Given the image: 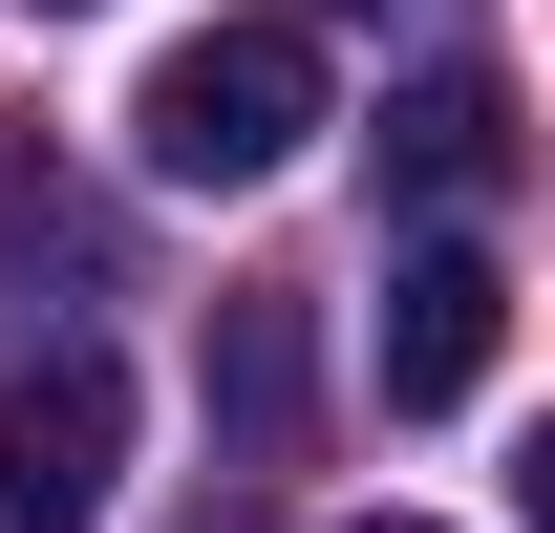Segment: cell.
Returning <instances> with one entry per match:
<instances>
[{
  "label": "cell",
  "instance_id": "obj_7",
  "mask_svg": "<svg viewBox=\"0 0 555 533\" xmlns=\"http://www.w3.org/2000/svg\"><path fill=\"white\" fill-rule=\"evenodd\" d=\"M43 22H86V0H43Z\"/></svg>",
  "mask_w": 555,
  "mask_h": 533
},
{
  "label": "cell",
  "instance_id": "obj_5",
  "mask_svg": "<svg viewBox=\"0 0 555 533\" xmlns=\"http://www.w3.org/2000/svg\"><path fill=\"white\" fill-rule=\"evenodd\" d=\"M214 427H235V469H299V427H321V321L299 299H214Z\"/></svg>",
  "mask_w": 555,
  "mask_h": 533
},
{
  "label": "cell",
  "instance_id": "obj_4",
  "mask_svg": "<svg viewBox=\"0 0 555 533\" xmlns=\"http://www.w3.org/2000/svg\"><path fill=\"white\" fill-rule=\"evenodd\" d=\"M385 193H406V213H491V193H513V86H491V65H427L406 107H385Z\"/></svg>",
  "mask_w": 555,
  "mask_h": 533
},
{
  "label": "cell",
  "instance_id": "obj_2",
  "mask_svg": "<svg viewBox=\"0 0 555 533\" xmlns=\"http://www.w3.org/2000/svg\"><path fill=\"white\" fill-rule=\"evenodd\" d=\"M107 469H129V363L43 341L0 385V533H107Z\"/></svg>",
  "mask_w": 555,
  "mask_h": 533
},
{
  "label": "cell",
  "instance_id": "obj_6",
  "mask_svg": "<svg viewBox=\"0 0 555 533\" xmlns=\"http://www.w3.org/2000/svg\"><path fill=\"white\" fill-rule=\"evenodd\" d=\"M363 533H427V512H363Z\"/></svg>",
  "mask_w": 555,
  "mask_h": 533
},
{
  "label": "cell",
  "instance_id": "obj_1",
  "mask_svg": "<svg viewBox=\"0 0 555 533\" xmlns=\"http://www.w3.org/2000/svg\"><path fill=\"white\" fill-rule=\"evenodd\" d=\"M129 150L171 171V193H257V171H299V150H321V43H299V22H193V43L129 86Z\"/></svg>",
  "mask_w": 555,
  "mask_h": 533
},
{
  "label": "cell",
  "instance_id": "obj_3",
  "mask_svg": "<svg viewBox=\"0 0 555 533\" xmlns=\"http://www.w3.org/2000/svg\"><path fill=\"white\" fill-rule=\"evenodd\" d=\"M491 341H513V277H491V235H427V257H385V405H406V427H449V405L491 385Z\"/></svg>",
  "mask_w": 555,
  "mask_h": 533
}]
</instances>
